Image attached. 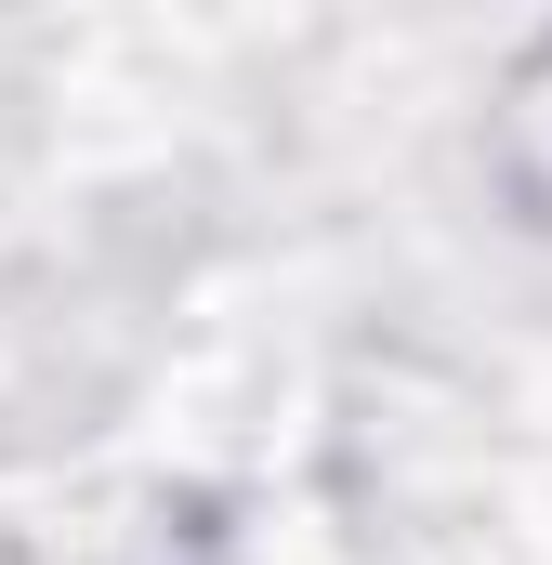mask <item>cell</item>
<instances>
[{
    "instance_id": "1",
    "label": "cell",
    "mask_w": 552,
    "mask_h": 565,
    "mask_svg": "<svg viewBox=\"0 0 552 565\" xmlns=\"http://www.w3.org/2000/svg\"><path fill=\"white\" fill-rule=\"evenodd\" d=\"M487 132H500L513 224H527V237H552V40L527 53V66H513V79H500V119H487Z\"/></svg>"
}]
</instances>
